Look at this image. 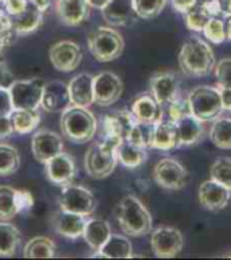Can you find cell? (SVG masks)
Masks as SVG:
<instances>
[{"label":"cell","mask_w":231,"mask_h":260,"mask_svg":"<svg viewBox=\"0 0 231 260\" xmlns=\"http://www.w3.org/2000/svg\"><path fill=\"white\" fill-rule=\"evenodd\" d=\"M216 65L211 46L197 35L189 37L179 53L180 70L188 77H206Z\"/></svg>","instance_id":"obj_1"},{"label":"cell","mask_w":231,"mask_h":260,"mask_svg":"<svg viewBox=\"0 0 231 260\" xmlns=\"http://www.w3.org/2000/svg\"><path fill=\"white\" fill-rule=\"evenodd\" d=\"M117 218L126 236H146L153 229L152 214L143 202L134 194H127L122 198L117 208Z\"/></svg>","instance_id":"obj_2"},{"label":"cell","mask_w":231,"mask_h":260,"mask_svg":"<svg viewBox=\"0 0 231 260\" xmlns=\"http://www.w3.org/2000/svg\"><path fill=\"white\" fill-rule=\"evenodd\" d=\"M60 128L64 138L72 143L82 144L94 139L98 131V120L90 109L72 104L60 117Z\"/></svg>","instance_id":"obj_3"},{"label":"cell","mask_w":231,"mask_h":260,"mask_svg":"<svg viewBox=\"0 0 231 260\" xmlns=\"http://www.w3.org/2000/svg\"><path fill=\"white\" fill-rule=\"evenodd\" d=\"M122 140L100 138L86 150L84 167L86 174L94 179H104L114 173L118 165L117 148Z\"/></svg>","instance_id":"obj_4"},{"label":"cell","mask_w":231,"mask_h":260,"mask_svg":"<svg viewBox=\"0 0 231 260\" xmlns=\"http://www.w3.org/2000/svg\"><path fill=\"white\" fill-rule=\"evenodd\" d=\"M88 50L98 62H112L125 50V39L112 27L100 26L88 35Z\"/></svg>","instance_id":"obj_5"},{"label":"cell","mask_w":231,"mask_h":260,"mask_svg":"<svg viewBox=\"0 0 231 260\" xmlns=\"http://www.w3.org/2000/svg\"><path fill=\"white\" fill-rule=\"evenodd\" d=\"M188 104L191 113L199 120L214 121L220 116L223 111L222 99H220L219 86L199 85L195 86L188 94Z\"/></svg>","instance_id":"obj_6"},{"label":"cell","mask_w":231,"mask_h":260,"mask_svg":"<svg viewBox=\"0 0 231 260\" xmlns=\"http://www.w3.org/2000/svg\"><path fill=\"white\" fill-rule=\"evenodd\" d=\"M46 82L41 78L15 80L8 88L14 109H39Z\"/></svg>","instance_id":"obj_7"},{"label":"cell","mask_w":231,"mask_h":260,"mask_svg":"<svg viewBox=\"0 0 231 260\" xmlns=\"http://www.w3.org/2000/svg\"><path fill=\"white\" fill-rule=\"evenodd\" d=\"M60 209L91 216L96 209V200L92 191L80 185H65L59 196Z\"/></svg>","instance_id":"obj_8"},{"label":"cell","mask_w":231,"mask_h":260,"mask_svg":"<svg viewBox=\"0 0 231 260\" xmlns=\"http://www.w3.org/2000/svg\"><path fill=\"white\" fill-rule=\"evenodd\" d=\"M153 178L162 189L180 190L188 183L189 173L177 159L164 158L154 166Z\"/></svg>","instance_id":"obj_9"},{"label":"cell","mask_w":231,"mask_h":260,"mask_svg":"<svg viewBox=\"0 0 231 260\" xmlns=\"http://www.w3.org/2000/svg\"><path fill=\"white\" fill-rule=\"evenodd\" d=\"M184 245V236L173 226H158L152 232L150 247L158 259H172L180 253Z\"/></svg>","instance_id":"obj_10"},{"label":"cell","mask_w":231,"mask_h":260,"mask_svg":"<svg viewBox=\"0 0 231 260\" xmlns=\"http://www.w3.org/2000/svg\"><path fill=\"white\" fill-rule=\"evenodd\" d=\"M123 93V82L119 76L104 70L94 76V104L99 107H111Z\"/></svg>","instance_id":"obj_11"},{"label":"cell","mask_w":231,"mask_h":260,"mask_svg":"<svg viewBox=\"0 0 231 260\" xmlns=\"http://www.w3.org/2000/svg\"><path fill=\"white\" fill-rule=\"evenodd\" d=\"M33 206V196L27 190L0 186V220L10 221L16 214L23 213Z\"/></svg>","instance_id":"obj_12"},{"label":"cell","mask_w":231,"mask_h":260,"mask_svg":"<svg viewBox=\"0 0 231 260\" xmlns=\"http://www.w3.org/2000/svg\"><path fill=\"white\" fill-rule=\"evenodd\" d=\"M64 151L63 138L54 131L38 129L32 136V152L38 163H45Z\"/></svg>","instance_id":"obj_13"},{"label":"cell","mask_w":231,"mask_h":260,"mask_svg":"<svg viewBox=\"0 0 231 260\" xmlns=\"http://www.w3.org/2000/svg\"><path fill=\"white\" fill-rule=\"evenodd\" d=\"M51 65L60 72H72L82 61V50L73 41H59L49 50Z\"/></svg>","instance_id":"obj_14"},{"label":"cell","mask_w":231,"mask_h":260,"mask_svg":"<svg viewBox=\"0 0 231 260\" xmlns=\"http://www.w3.org/2000/svg\"><path fill=\"white\" fill-rule=\"evenodd\" d=\"M137 123L131 111H114L103 117L100 138H112L123 140L129 136L130 131Z\"/></svg>","instance_id":"obj_15"},{"label":"cell","mask_w":231,"mask_h":260,"mask_svg":"<svg viewBox=\"0 0 231 260\" xmlns=\"http://www.w3.org/2000/svg\"><path fill=\"white\" fill-rule=\"evenodd\" d=\"M45 173L47 179L54 185L65 186L72 183L76 175V162L73 156L68 152H60L45 163Z\"/></svg>","instance_id":"obj_16"},{"label":"cell","mask_w":231,"mask_h":260,"mask_svg":"<svg viewBox=\"0 0 231 260\" xmlns=\"http://www.w3.org/2000/svg\"><path fill=\"white\" fill-rule=\"evenodd\" d=\"M100 11L103 19L112 27H126L139 18L134 0H110Z\"/></svg>","instance_id":"obj_17"},{"label":"cell","mask_w":231,"mask_h":260,"mask_svg":"<svg viewBox=\"0 0 231 260\" xmlns=\"http://www.w3.org/2000/svg\"><path fill=\"white\" fill-rule=\"evenodd\" d=\"M88 0H55V14L60 23L67 27H76L84 23L91 14Z\"/></svg>","instance_id":"obj_18"},{"label":"cell","mask_w":231,"mask_h":260,"mask_svg":"<svg viewBox=\"0 0 231 260\" xmlns=\"http://www.w3.org/2000/svg\"><path fill=\"white\" fill-rule=\"evenodd\" d=\"M179 77L173 72H157L150 78V90L161 105H169L179 98Z\"/></svg>","instance_id":"obj_19"},{"label":"cell","mask_w":231,"mask_h":260,"mask_svg":"<svg viewBox=\"0 0 231 260\" xmlns=\"http://www.w3.org/2000/svg\"><path fill=\"white\" fill-rule=\"evenodd\" d=\"M231 198V190L216 182L215 179L204 181L199 187V201L204 209L218 212L228 205Z\"/></svg>","instance_id":"obj_20"},{"label":"cell","mask_w":231,"mask_h":260,"mask_svg":"<svg viewBox=\"0 0 231 260\" xmlns=\"http://www.w3.org/2000/svg\"><path fill=\"white\" fill-rule=\"evenodd\" d=\"M72 105L68 84L63 81H50L45 84L41 100V108L46 112H64Z\"/></svg>","instance_id":"obj_21"},{"label":"cell","mask_w":231,"mask_h":260,"mask_svg":"<svg viewBox=\"0 0 231 260\" xmlns=\"http://www.w3.org/2000/svg\"><path fill=\"white\" fill-rule=\"evenodd\" d=\"M86 221H88V216L60 209L53 217V226L59 235L75 240L78 237H82Z\"/></svg>","instance_id":"obj_22"},{"label":"cell","mask_w":231,"mask_h":260,"mask_svg":"<svg viewBox=\"0 0 231 260\" xmlns=\"http://www.w3.org/2000/svg\"><path fill=\"white\" fill-rule=\"evenodd\" d=\"M135 116L137 121L143 124H156L157 121L164 119V109L162 105L154 99L153 94H141L138 96L131 104L130 109Z\"/></svg>","instance_id":"obj_23"},{"label":"cell","mask_w":231,"mask_h":260,"mask_svg":"<svg viewBox=\"0 0 231 260\" xmlns=\"http://www.w3.org/2000/svg\"><path fill=\"white\" fill-rule=\"evenodd\" d=\"M177 132V148L184 146H193L203 139L204 125L203 121L193 116L192 113L185 115L175 121Z\"/></svg>","instance_id":"obj_24"},{"label":"cell","mask_w":231,"mask_h":260,"mask_svg":"<svg viewBox=\"0 0 231 260\" xmlns=\"http://www.w3.org/2000/svg\"><path fill=\"white\" fill-rule=\"evenodd\" d=\"M69 94L72 104L85 107L94 104V76L90 73H80L72 78L69 84Z\"/></svg>","instance_id":"obj_25"},{"label":"cell","mask_w":231,"mask_h":260,"mask_svg":"<svg viewBox=\"0 0 231 260\" xmlns=\"http://www.w3.org/2000/svg\"><path fill=\"white\" fill-rule=\"evenodd\" d=\"M149 147L160 151H170L173 148H177V132L175 121L170 119H162L153 124Z\"/></svg>","instance_id":"obj_26"},{"label":"cell","mask_w":231,"mask_h":260,"mask_svg":"<svg viewBox=\"0 0 231 260\" xmlns=\"http://www.w3.org/2000/svg\"><path fill=\"white\" fill-rule=\"evenodd\" d=\"M11 18L12 30L16 35H28L37 31L43 22V11L34 3L28 2L27 7L19 15Z\"/></svg>","instance_id":"obj_27"},{"label":"cell","mask_w":231,"mask_h":260,"mask_svg":"<svg viewBox=\"0 0 231 260\" xmlns=\"http://www.w3.org/2000/svg\"><path fill=\"white\" fill-rule=\"evenodd\" d=\"M112 235L110 224L102 218H88L85 224V229L82 233L84 240L92 251H99L104 243L108 240V237Z\"/></svg>","instance_id":"obj_28"},{"label":"cell","mask_w":231,"mask_h":260,"mask_svg":"<svg viewBox=\"0 0 231 260\" xmlns=\"http://www.w3.org/2000/svg\"><path fill=\"white\" fill-rule=\"evenodd\" d=\"M95 256L107 257V259H131L133 245L126 236L112 233L102 248L96 251Z\"/></svg>","instance_id":"obj_29"},{"label":"cell","mask_w":231,"mask_h":260,"mask_svg":"<svg viewBox=\"0 0 231 260\" xmlns=\"http://www.w3.org/2000/svg\"><path fill=\"white\" fill-rule=\"evenodd\" d=\"M117 158L118 162L122 163L125 167L135 169L141 166L148 158L146 147L138 146L129 139H123L117 148Z\"/></svg>","instance_id":"obj_30"},{"label":"cell","mask_w":231,"mask_h":260,"mask_svg":"<svg viewBox=\"0 0 231 260\" xmlns=\"http://www.w3.org/2000/svg\"><path fill=\"white\" fill-rule=\"evenodd\" d=\"M22 240L20 231L14 224L0 220V257H11L18 252Z\"/></svg>","instance_id":"obj_31"},{"label":"cell","mask_w":231,"mask_h":260,"mask_svg":"<svg viewBox=\"0 0 231 260\" xmlns=\"http://www.w3.org/2000/svg\"><path fill=\"white\" fill-rule=\"evenodd\" d=\"M55 243L46 236H36L23 248L24 259H51L55 256Z\"/></svg>","instance_id":"obj_32"},{"label":"cell","mask_w":231,"mask_h":260,"mask_svg":"<svg viewBox=\"0 0 231 260\" xmlns=\"http://www.w3.org/2000/svg\"><path fill=\"white\" fill-rule=\"evenodd\" d=\"M10 116L15 132L22 135L37 129L41 123V115L38 109H14Z\"/></svg>","instance_id":"obj_33"},{"label":"cell","mask_w":231,"mask_h":260,"mask_svg":"<svg viewBox=\"0 0 231 260\" xmlns=\"http://www.w3.org/2000/svg\"><path fill=\"white\" fill-rule=\"evenodd\" d=\"M210 140L218 148L231 150V119L216 117L210 128Z\"/></svg>","instance_id":"obj_34"},{"label":"cell","mask_w":231,"mask_h":260,"mask_svg":"<svg viewBox=\"0 0 231 260\" xmlns=\"http://www.w3.org/2000/svg\"><path fill=\"white\" fill-rule=\"evenodd\" d=\"M20 167V155L14 146L0 143V177L15 174Z\"/></svg>","instance_id":"obj_35"},{"label":"cell","mask_w":231,"mask_h":260,"mask_svg":"<svg viewBox=\"0 0 231 260\" xmlns=\"http://www.w3.org/2000/svg\"><path fill=\"white\" fill-rule=\"evenodd\" d=\"M184 16L187 27L193 32H203L207 22L212 18V15L207 8L204 7L203 3L196 4L195 7L189 10Z\"/></svg>","instance_id":"obj_36"},{"label":"cell","mask_w":231,"mask_h":260,"mask_svg":"<svg viewBox=\"0 0 231 260\" xmlns=\"http://www.w3.org/2000/svg\"><path fill=\"white\" fill-rule=\"evenodd\" d=\"M210 177L231 190V158L222 156L211 165Z\"/></svg>","instance_id":"obj_37"},{"label":"cell","mask_w":231,"mask_h":260,"mask_svg":"<svg viewBox=\"0 0 231 260\" xmlns=\"http://www.w3.org/2000/svg\"><path fill=\"white\" fill-rule=\"evenodd\" d=\"M168 0H134L135 11L142 19H154L164 11Z\"/></svg>","instance_id":"obj_38"},{"label":"cell","mask_w":231,"mask_h":260,"mask_svg":"<svg viewBox=\"0 0 231 260\" xmlns=\"http://www.w3.org/2000/svg\"><path fill=\"white\" fill-rule=\"evenodd\" d=\"M203 34L210 42L215 43V45L223 43L227 38V35H226V22L219 16H212L206 24Z\"/></svg>","instance_id":"obj_39"},{"label":"cell","mask_w":231,"mask_h":260,"mask_svg":"<svg viewBox=\"0 0 231 260\" xmlns=\"http://www.w3.org/2000/svg\"><path fill=\"white\" fill-rule=\"evenodd\" d=\"M152 128H153L152 124H143V123L137 121L126 139H129L130 142H133L138 146L148 148L150 144V138H152Z\"/></svg>","instance_id":"obj_40"},{"label":"cell","mask_w":231,"mask_h":260,"mask_svg":"<svg viewBox=\"0 0 231 260\" xmlns=\"http://www.w3.org/2000/svg\"><path fill=\"white\" fill-rule=\"evenodd\" d=\"M218 85L231 88V58L220 59L214 68Z\"/></svg>","instance_id":"obj_41"},{"label":"cell","mask_w":231,"mask_h":260,"mask_svg":"<svg viewBox=\"0 0 231 260\" xmlns=\"http://www.w3.org/2000/svg\"><path fill=\"white\" fill-rule=\"evenodd\" d=\"M189 113H191V108H189L188 99L177 98L169 104V119L170 120L176 121Z\"/></svg>","instance_id":"obj_42"},{"label":"cell","mask_w":231,"mask_h":260,"mask_svg":"<svg viewBox=\"0 0 231 260\" xmlns=\"http://www.w3.org/2000/svg\"><path fill=\"white\" fill-rule=\"evenodd\" d=\"M3 6V10L7 12L10 16L19 15L20 12L26 10L28 4V0H0Z\"/></svg>","instance_id":"obj_43"},{"label":"cell","mask_w":231,"mask_h":260,"mask_svg":"<svg viewBox=\"0 0 231 260\" xmlns=\"http://www.w3.org/2000/svg\"><path fill=\"white\" fill-rule=\"evenodd\" d=\"M12 111H14V105H12L10 90L8 88L0 86V116L11 115Z\"/></svg>","instance_id":"obj_44"},{"label":"cell","mask_w":231,"mask_h":260,"mask_svg":"<svg viewBox=\"0 0 231 260\" xmlns=\"http://www.w3.org/2000/svg\"><path fill=\"white\" fill-rule=\"evenodd\" d=\"M15 81L14 74L8 68L7 62L4 61V58L0 55V86L2 88H10L12 82Z\"/></svg>","instance_id":"obj_45"},{"label":"cell","mask_w":231,"mask_h":260,"mask_svg":"<svg viewBox=\"0 0 231 260\" xmlns=\"http://www.w3.org/2000/svg\"><path fill=\"white\" fill-rule=\"evenodd\" d=\"M15 132L14 125H12L11 116H0V140L6 139L8 136H11Z\"/></svg>","instance_id":"obj_46"},{"label":"cell","mask_w":231,"mask_h":260,"mask_svg":"<svg viewBox=\"0 0 231 260\" xmlns=\"http://www.w3.org/2000/svg\"><path fill=\"white\" fill-rule=\"evenodd\" d=\"M170 2H172L173 8L183 15H185L197 4V0H170Z\"/></svg>","instance_id":"obj_47"},{"label":"cell","mask_w":231,"mask_h":260,"mask_svg":"<svg viewBox=\"0 0 231 260\" xmlns=\"http://www.w3.org/2000/svg\"><path fill=\"white\" fill-rule=\"evenodd\" d=\"M219 90H220V99H222L223 109H226V111H231V88H223V86H219Z\"/></svg>","instance_id":"obj_48"},{"label":"cell","mask_w":231,"mask_h":260,"mask_svg":"<svg viewBox=\"0 0 231 260\" xmlns=\"http://www.w3.org/2000/svg\"><path fill=\"white\" fill-rule=\"evenodd\" d=\"M28 2H32L34 3L38 8H41L43 12L46 11L47 8L50 7L51 3H53V0H28Z\"/></svg>","instance_id":"obj_49"},{"label":"cell","mask_w":231,"mask_h":260,"mask_svg":"<svg viewBox=\"0 0 231 260\" xmlns=\"http://www.w3.org/2000/svg\"><path fill=\"white\" fill-rule=\"evenodd\" d=\"M223 16L231 15V0H219Z\"/></svg>","instance_id":"obj_50"},{"label":"cell","mask_w":231,"mask_h":260,"mask_svg":"<svg viewBox=\"0 0 231 260\" xmlns=\"http://www.w3.org/2000/svg\"><path fill=\"white\" fill-rule=\"evenodd\" d=\"M110 0H88V3L92 8H98V10H102Z\"/></svg>","instance_id":"obj_51"},{"label":"cell","mask_w":231,"mask_h":260,"mask_svg":"<svg viewBox=\"0 0 231 260\" xmlns=\"http://www.w3.org/2000/svg\"><path fill=\"white\" fill-rule=\"evenodd\" d=\"M226 35L231 41V15L226 16Z\"/></svg>","instance_id":"obj_52"},{"label":"cell","mask_w":231,"mask_h":260,"mask_svg":"<svg viewBox=\"0 0 231 260\" xmlns=\"http://www.w3.org/2000/svg\"><path fill=\"white\" fill-rule=\"evenodd\" d=\"M227 257H231V253H230V255H227Z\"/></svg>","instance_id":"obj_53"}]
</instances>
